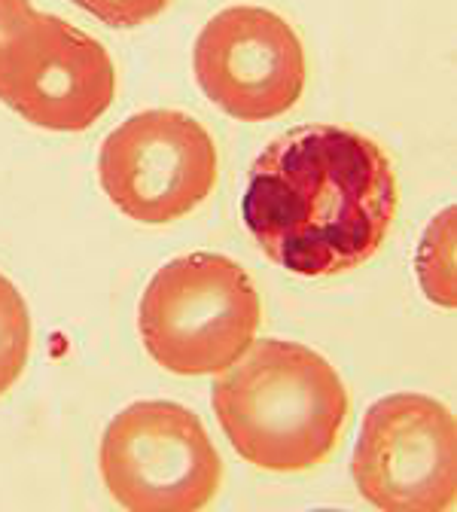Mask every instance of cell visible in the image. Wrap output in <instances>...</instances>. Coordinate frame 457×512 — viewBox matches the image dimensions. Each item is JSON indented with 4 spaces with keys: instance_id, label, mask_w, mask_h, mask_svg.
Wrapping results in <instances>:
<instances>
[{
    "instance_id": "6da1fadb",
    "label": "cell",
    "mask_w": 457,
    "mask_h": 512,
    "mask_svg": "<svg viewBox=\"0 0 457 512\" xmlns=\"http://www.w3.org/2000/svg\"><path fill=\"white\" fill-rule=\"evenodd\" d=\"M387 150L342 125H296L250 165L241 214L263 253L299 278L360 269L397 220Z\"/></svg>"
},
{
    "instance_id": "7a4b0ae2",
    "label": "cell",
    "mask_w": 457,
    "mask_h": 512,
    "mask_svg": "<svg viewBox=\"0 0 457 512\" xmlns=\"http://www.w3.org/2000/svg\"><path fill=\"white\" fill-rule=\"evenodd\" d=\"M214 412L247 464L305 473L336 452L348 424V391L317 351L259 339L223 369L214 384Z\"/></svg>"
},
{
    "instance_id": "3957f363",
    "label": "cell",
    "mask_w": 457,
    "mask_h": 512,
    "mask_svg": "<svg viewBox=\"0 0 457 512\" xmlns=\"http://www.w3.org/2000/svg\"><path fill=\"white\" fill-rule=\"evenodd\" d=\"M263 302L250 275L223 253H189L162 266L141 299L150 357L174 375L229 369L256 339Z\"/></svg>"
},
{
    "instance_id": "277c9868",
    "label": "cell",
    "mask_w": 457,
    "mask_h": 512,
    "mask_svg": "<svg viewBox=\"0 0 457 512\" xmlns=\"http://www.w3.org/2000/svg\"><path fill=\"white\" fill-rule=\"evenodd\" d=\"M101 476L132 512H195L223 485V461L192 409L147 400L122 409L101 439Z\"/></svg>"
},
{
    "instance_id": "5b68a950",
    "label": "cell",
    "mask_w": 457,
    "mask_h": 512,
    "mask_svg": "<svg viewBox=\"0 0 457 512\" xmlns=\"http://www.w3.org/2000/svg\"><path fill=\"white\" fill-rule=\"evenodd\" d=\"M220 153L208 128L180 110H144L107 135L98 177L107 199L144 226L199 208L217 186Z\"/></svg>"
},
{
    "instance_id": "8992f818",
    "label": "cell",
    "mask_w": 457,
    "mask_h": 512,
    "mask_svg": "<svg viewBox=\"0 0 457 512\" xmlns=\"http://www.w3.org/2000/svg\"><path fill=\"white\" fill-rule=\"evenodd\" d=\"M351 476L384 512H442L457 500V427L424 394H390L363 415Z\"/></svg>"
},
{
    "instance_id": "52a82bcc",
    "label": "cell",
    "mask_w": 457,
    "mask_h": 512,
    "mask_svg": "<svg viewBox=\"0 0 457 512\" xmlns=\"http://www.w3.org/2000/svg\"><path fill=\"white\" fill-rule=\"evenodd\" d=\"M192 68L202 92L241 122H266L290 113L308 80L299 34L266 7L217 13L195 40Z\"/></svg>"
},
{
    "instance_id": "ba28073f",
    "label": "cell",
    "mask_w": 457,
    "mask_h": 512,
    "mask_svg": "<svg viewBox=\"0 0 457 512\" xmlns=\"http://www.w3.org/2000/svg\"><path fill=\"white\" fill-rule=\"evenodd\" d=\"M116 86V64L104 43L40 13L0 101L46 132H86L110 110Z\"/></svg>"
},
{
    "instance_id": "9c48e42d",
    "label": "cell",
    "mask_w": 457,
    "mask_h": 512,
    "mask_svg": "<svg viewBox=\"0 0 457 512\" xmlns=\"http://www.w3.org/2000/svg\"><path fill=\"white\" fill-rule=\"evenodd\" d=\"M31 354V314L19 287L0 275V397L16 388Z\"/></svg>"
},
{
    "instance_id": "30bf717a",
    "label": "cell",
    "mask_w": 457,
    "mask_h": 512,
    "mask_svg": "<svg viewBox=\"0 0 457 512\" xmlns=\"http://www.w3.org/2000/svg\"><path fill=\"white\" fill-rule=\"evenodd\" d=\"M37 16L40 13L31 7V0H0V95L7 92L16 58Z\"/></svg>"
},
{
    "instance_id": "8fae6325",
    "label": "cell",
    "mask_w": 457,
    "mask_h": 512,
    "mask_svg": "<svg viewBox=\"0 0 457 512\" xmlns=\"http://www.w3.org/2000/svg\"><path fill=\"white\" fill-rule=\"evenodd\" d=\"M74 4L98 22L128 31L159 19L174 0H74Z\"/></svg>"
}]
</instances>
